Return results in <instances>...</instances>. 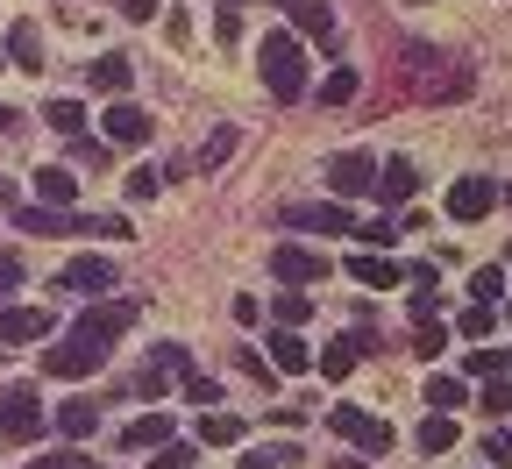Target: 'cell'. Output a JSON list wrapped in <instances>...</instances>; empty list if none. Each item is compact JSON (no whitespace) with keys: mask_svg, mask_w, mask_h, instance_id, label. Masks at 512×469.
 Returning <instances> with one entry per match:
<instances>
[{"mask_svg":"<svg viewBox=\"0 0 512 469\" xmlns=\"http://www.w3.org/2000/svg\"><path fill=\"white\" fill-rule=\"evenodd\" d=\"M256 64H264V86H271V100H306V50H299V36L292 29H271L264 43H256Z\"/></svg>","mask_w":512,"mask_h":469,"instance_id":"cell-1","label":"cell"},{"mask_svg":"<svg viewBox=\"0 0 512 469\" xmlns=\"http://www.w3.org/2000/svg\"><path fill=\"white\" fill-rule=\"evenodd\" d=\"M43 427H50V413H43V391H36V384H0V434L36 441Z\"/></svg>","mask_w":512,"mask_h":469,"instance_id":"cell-2","label":"cell"},{"mask_svg":"<svg viewBox=\"0 0 512 469\" xmlns=\"http://www.w3.org/2000/svg\"><path fill=\"white\" fill-rule=\"evenodd\" d=\"M328 427H335L356 455H392V427H384L377 413H363V406H328Z\"/></svg>","mask_w":512,"mask_h":469,"instance_id":"cell-3","label":"cell"},{"mask_svg":"<svg viewBox=\"0 0 512 469\" xmlns=\"http://www.w3.org/2000/svg\"><path fill=\"white\" fill-rule=\"evenodd\" d=\"M271 278L292 285V292H313L320 278H328V256L306 249V242H278V249H271Z\"/></svg>","mask_w":512,"mask_h":469,"instance_id":"cell-4","label":"cell"},{"mask_svg":"<svg viewBox=\"0 0 512 469\" xmlns=\"http://www.w3.org/2000/svg\"><path fill=\"white\" fill-rule=\"evenodd\" d=\"M100 363H107V342H93V334H79V327L64 334L57 349H43V370L50 377H93Z\"/></svg>","mask_w":512,"mask_h":469,"instance_id":"cell-5","label":"cell"},{"mask_svg":"<svg viewBox=\"0 0 512 469\" xmlns=\"http://www.w3.org/2000/svg\"><path fill=\"white\" fill-rule=\"evenodd\" d=\"M136 320H143V299H93V306L79 313V334H93V342H107V349H114Z\"/></svg>","mask_w":512,"mask_h":469,"instance_id":"cell-6","label":"cell"},{"mask_svg":"<svg viewBox=\"0 0 512 469\" xmlns=\"http://www.w3.org/2000/svg\"><path fill=\"white\" fill-rule=\"evenodd\" d=\"M285 228H313V235H356V214L335 207V199H299L285 207Z\"/></svg>","mask_w":512,"mask_h":469,"instance_id":"cell-7","label":"cell"},{"mask_svg":"<svg viewBox=\"0 0 512 469\" xmlns=\"http://www.w3.org/2000/svg\"><path fill=\"white\" fill-rule=\"evenodd\" d=\"M370 185H377L370 150H342V157H328V192H335V199H363Z\"/></svg>","mask_w":512,"mask_h":469,"instance_id":"cell-8","label":"cell"},{"mask_svg":"<svg viewBox=\"0 0 512 469\" xmlns=\"http://www.w3.org/2000/svg\"><path fill=\"white\" fill-rule=\"evenodd\" d=\"M114 278H121V271H114L107 256H72L57 285H64V292H79V299H107V292H114Z\"/></svg>","mask_w":512,"mask_h":469,"instance_id":"cell-9","label":"cell"},{"mask_svg":"<svg viewBox=\"0 0 512 469\" xmlns=\"http://www.w3.org/2000/svg\"><path fill=\"white\" fill-rule=\"evenodd\" d=\"M15 228H22V235H86V214H72V207H29V199H15Z\"/></svg>","mask_w":512,"mask_h":469,"instance_id":"cell-10","label":"cell"},{"mask_svg":"<svg viewBox=\"0 0 512 469\" xmlns=\"http://www.w3.org/2000/svg\"><path fill=\"white\" fill-rule=\"evenodd\" d=\"M491 207H498L491 178H456V185H448V221H484Z\"/></svg>","mask_w":512,"mask_h":469,"instance_id":"cell-11","label":"cell"},{"mask_svg":"<svg viewBox=\"0 0 512 469\" xmlns=\"http://www.w3.org/2000/svg\"><path fill=\"white\" fill-rule=\"evenodd\" d=\"M470 86H477L470 64H463V57H441V72H420V86H413V93H420V100H463Z\"/></svg>","mask_w":512,"mask_h":469,"instance_id":"cell-12","label":"cell"},{"mask_svg":"<svg viewBox=\"0 0 512 469\" xmlns=\"http://www.w3.org/2000/svg\"><path fill=\"white\" fill-rule=\"evenodd\" d=\"M43 334H50V313H43V306H0V349L43 342Z\"/></svg>","mask_w":512,"mask_h":469,"instance_id":"cell-13","label":"cell"},{"mask_svg":"<svg viewBox=\"0 0 512 469\" xmlns=\"http://www.w3.org/2000/svg\"><path fill=\"white\" fill-rule=\"evenodd\" d=\"M377 199H384V207H406V199L420 192V171H413V157H384L377 164V185H370Z\"/></svg>","mask_w":512,"mask_h":469,"instance_id":"cell-14","label":"cell"},{"mask_svg":"<svg viewBox=\"0 0 512 469\" xmlns=\"http://www.w3.org/2000/svg\"><path fill=\"white\" fill-rule=\"evenodd\" d=\"M264 349H271L264 363H271L278 377H306V370H313V349L299 342V327H278V334H271V342H264Z\"/></svg>","mask_w":512,"mask_h":469,"instance_id":"cell-15","label":"cell"},{"mask_svg":"<svg viewBox=\"0 0 512 469\" xmlns=\"http://www.w3.org/2000/svg\"><path fill=\"white\" fill-rule=\"evenodd\" d=\"M128 79H136V64H128L121 50H107V57H93V64H86V86H93V93H107V100H128Z\"/></svg>","mask_w":512,"mask_h":469,"instance_id":"cell-16","label":"cell"},{"mask_svg":"<svg viewBox=\"0 0 512 469\" xmlns=\"http://www.w3.org/2000/svg\"><path fill=\"white\" fill-rule=\"evenodd\" d=\"M100 121H107V143H143L150 128H157V121H150V107H136V100H114Z\"/></svg>","mask_w":512,"mask_h":469,"instance_id":"cell-17","label":"cell"},{"mask_svg":"<svg viewBox=\"0 0 512 469\" xmlns=\"http://www.w3.org/2000/svg\"><path fill=\"white\" fill-rule=\"evenodd\" d=\"M349 278H356L363 292H392V285H399L406 271H399L392 256H377V249H356V256H349Z\"/></svg>","mask_w":512,"mask_h":469,"instance_id":"cell-18","label":"cell"},{"mask_svg":"<svg viewBox=\"0 0 512 469\" xmlns=\"http://www.w3.org/2000/svg\"><path fill=\"white\" fill-rule=\"evenodd\" d=\"M278 8H285V15H292V29H299V36H313V43H328V36H335L328 0H278Z\"/></svg>","mask_w":512,"mask_h":469,"instance_id":"cell-19","label":"cell"},{"mask_svg":"<svg viewBox=\"0 0 512 469\" xmlns=\"http://www.w3.org/2000/svg\"><path fill=\"white\" fill-rule=\"evenodd\" d=\"M72 199H79L72 164H43V171H36V207H72Z\"/></svg>","mask_w":512,"mask_h":469,"instance_id":"cell-20","label":"cell"},{"mask_svg":"<svg viewBox=\"0 0 512 469\" xmlns=\"http://www.w3.org/2000/svg\"><path fill=\"white\" fill-rule=\"evenodd\" d=\"M50 420H57V434H72V441H93L100 434V406H93V398H64Z\"/></svg>","mask_w":512,"mask_h":469,"instance_id":"cell-21","label":"cell"},{"mask_svg":"<svg viewBox=\"0 0 512 469\" xmlns=\"http://www.w3.org/2000/svg\"><path fill=\"white\" fill-rule=\"evenodd\" d=\"M356 363H363V342H356V334H335V342L320 349V377H328V384H342Z\"/></svg>","mask_w":512,"mask_h":469,"instance_id":"cell-22","label":"cell"},{"mask_svg":"<svg viewBox=\"0 0 512 469\" xmlns=\"http://www.w3.org/2000/svg\"><path fill=\"white\" fill-rule=\"evenodd\" d=\"M8 57H15V72H43V29L36 22H15L8 29Z\"/></svg>","mask_w":512,"mask_h":469,"instance_id":"cell-23","label":"cell"},{"mask_svg":"<svg viewBox=\"0 0 512 469\" xmlns=\"http://www.w3.org/2000/svg\"><path fill=\"white\" fill-rule=\"evenodd\" d=\"M171 441V413H143L136 427H121V448L128 455H143V448H164Z\"/></svg>","mask_w":512,"mask_h":469,"instance_id":"cell-24","label":"cell"},{"mask_svg":"<svg viewBox=\"0 0 512 469\" xmlns=\"http://www.w3.org/2000/svg\"><path fill=\"white\" fill-rule=\"evenodd\" d=\"M356 93H363V72H356V64H335V72L320 79V107H349Z\"/></svg>","mask_w":512,"mask_h":469,"instance_id":"cell-25","label":"cell"},{"mask_svg":"<svg viewBox=\"0 0 512 469\" xmlns=\"http://www.w3.org/2000/svg\"><path fill=\"white\" fill-rule=\"evenodd\" d=\"M235 143H242V128H235V121H221V128H214V136L200 143V157H192V164H200V171H221V164L235 157Z\"/></svg>","mask_w":512,"mask_h":469,"instance_id":"cell-26","label":"cell"},{"mask_svg":"<svg viewBox=\"0 0 512 469\" xmlns=\"http://www.w3.org/2000/svg\"><path fill=\"white\" fill-rule=\"evenodd\" d=\"M456 448V413H427L420 420V455H448Z\"/></svg>","mask_w":512,"mask_h":469,"instance_id":"cell-27","label":"cell"},{"mask_svg":"<svg viewBox=\"0 0 512 469\" xmlns=\"http://www.w3.org/2000/svg\"><path fill=\"white\" fill-rule=\"evenodd\" d=\"M427 406H434V413H456V406H470V391H463V377H448V370H434V377H427Z\"/></svg>","mask_w":512,"mask_h":469,"instance_id":"cell-28","label":"cell"},{"mask_svg":"<svg viewBox=\"0 0 512 469\" xmlns=\"http://www.w3.org/2000/svg\"><path fill=\"white\" fill-rule=\"evenodd\" d=\"M477 406H484V420H512V377H505V370H498V377H484Z\"/></svg>","mask_w":512,"mask_h":469,"instance_id":"cell-29","label":"cell"},{"mask_svg":"<svg viewBox=\"0 0 512 469\" xmlns=\"http://www.w3.org/2000/svg\"><path fill=\"white\" fill-rule=\"evenodd\" d=\"M43 128H57V136H86V107L79 100H50L43 107Z\"/></svg>","mask_w":512,"mask_h":469,"instance_id":"cell-30","label":"cell"},{"mask_svg":"<svg viewBox=\"0 0 512 469\" xmlns=\"http://www.w3.org/2000/svg\"><path fill=\"white\" fill-rule=\"evenodd\" d=\"M271 320H278V327H306V320H313V299H306V292H278V299H271Z\"/></svg>","mask_w":512,"mask_h":469,"instance_id":"cell-31","label":"cell"},{"mask_svg":"<svg viewBox=\"0 0 512 469\" xmlns=\"http://www.w3.org/2000/svg\"><path fill=\"white\" fill-rule=\"evenodd\" d=\"M200 441H207V448H235V441H242V420H235V413H207V420H200Z\"/></svg>","mask_w":512,"mask_h":469,"instance_id":"cell-32","label":"cell"},{"mask_svg":"<svg viewBox=\"0 0 512 469\" xmlns=\"http://www.w3.org/2000/svg\"><path fill=\"white\" fill-rule=\"evenodd\" d=\"M498 370H505V349H491V342L463 349V377H498Z\"/></svg>","mask_w":512,"mask_h":469,"instance_id":"cell-33","label":"cell"},{"mask_svg":"<svg viewBox=\"0 0 512 469\" xmlns=\"http://www.w3.org/2000/svg\"><path fill=\"white\" fill-rule=\"evenodd\" d=\"M441 349H448V327H441V320H420V327H413V356H420V363H434Z\"/></svg>","mask_w":512,"mask_h":469,"instance_id":"cell-34","label":"cell"},{"mask_svg":"<svg viewBox=\"0 0 512 469\" xmlns=\"http://www.w3.org/2000/svg\"><path fill=\"white\" fill-rule=\"evenodd\" d=\"M121 192H128V199H157V192H164V171H157V164H136V171L121 178Z\"/></svg>","mask_w":512,"mask_h":469,"instance_id":"cell-35","label":"cell"},{"mask_svg":"<svg viewBox=\"0 0 512 469\" xmlns=\"http://www.w3.org/2000/svg\"><path fill=\"white\" fill-rule=\"evenodd\" d=\"M491 320H498L491 306H470V313L456 320V334H463V342H491Z\"/></svg>","mask_w":512,"mask_h":469,"instance_id":"cell-36","label":"cell"},{"mask_svg":"<svg viewBox=\"0 0 512 469\" xmlns=\"http://www.w3.org/2000/svg\"><path fill=\"white\" fill-rule=\"evenodd\" d=\"M164 377H171V370H157V363H143L136 377H128V391H136V398H143V406H150V398H164Z\"/></svg>","mask_w":512,"mask_h":469,"instance_id":"cell-37","label":"cell"},{"mask_svg":"<svg viewBox=\"0 0 512 469\" xmlns=\"http://www.w3.org/2000/svg\"><path fill=\"white\" fill-rule=\"evenodd\" d=\"M498 292H505V271H498V263H484V271L470 278V299H477V306H491Z\"/></svg>","mask_w":512,"mask_h":469,"instance_id":"cell-38","label":"cell"},{"mask_svg":"<svg viewBox=\"0 0 512 469\" xmlns=\"http://www.w3.org/2000/svg\"><path fill=\"white\" fill-rule=\"evenodd\" d=\"M150 469H192V448H185V441L171 434L164 448H150Z\"/></svg>","mask_w":512,"mask_h":469,"instance_id":"cell-39","label":"cell"},{"mask_svg":"<svg viewBox=\"0 0 512 469\" xmlns=\"http://www.w3.org/2000/svg\"><path fill=\"white\" fill-rule=\"evenodd\" d=\"M185 398H192V406H221V384L200 377V370H185Z\"/></svg>","mask_w":512,"mask_h":469,"instance_id":"cell-40","label":"cell"},{"mask_svg":"<svg viewBox=\"0 0 512 469\" xmlns=\"http://www.w3.org/2000/svg\"><path fill=\"white\" fill-rule=\"evenodd\" d=\"M64 143H72V164H86V171L107 164V143H93V136H64Z\"/></svg>","mask_w":512,"mask_h":469,"instance_id":"cell-41","label":"cell"},{"mask_svg":"<svg viewBox=\"0 0 512 469\" xmlns=\"http://www.w3.org/2000/svg\"><path fill=\"white\" fill-rule=\"evenodd\" d=\"M356 235H363L370 249H392V242H399V221H356Z\"/></svg>","mask_w":512,"mask_h":469,"instance_id":"cell-42","label":"cell"},{"mask_svg":"<svg viewBox=\"0 0 512 469\" xmlns=\"http://www.w3.org/2000/svg\"><path fill=\"white\" fill-rule=\"evenodd\" d=\"M22 469H86V455H79V448H50V455L22 462Z\"/></svg>","mask_w":512,"mask_h":469,"instance_id":"cell-43","label":"cell"},{"mask_svg":"<svg viewBox=\"0 0 512 469\" xmlns=\"http://www.w3.org/2000/svg\"><path fill=\"white\" fill-rule=\"evenodd\" d=\"M8 292H22V256L0 249V299H8Z\"/></svg>","mask_w":512,"mask_h":469,"instance_id":"cell-44","label":"cell"},{"mask_svg":"<svg viewBox=\"0 0 512 469\" xmlns=\"http://www.w3.org/2000/svg\"><path fill=\"white\" fill-rule=\"evenodd\" d=\"M150 363H157V370H192V363H185V342H157Z\"/></svg>","mask_w":512,"mask_h":469,"instance_id":"cell-45","label":"cell"},{"mask_svg":"<svg viewBox=\"0 0 512 469\" xmlns=\"http://www.w3.org/2000/svg\"><path fill=\"white\" fill-rule=\"evenodd\" d=\"M484 455H491V462H512V427H491V434H484Z\"/></svg>","mask_w":512,"mask_h":469,"instance_id":"cell-46","label":"cell"},{"mask_svg":"<svg viewBox=\"0 0 512 469\" xmlns=\"http://www.w3.org/2000/svg\"><path fill=\"white\" fill-rule=\"evenodd\" d=\"M214 36L235 43V36H242V8H221V15H214Z\"/></svg>","mask_w":512,"mask_h":469,"instance_id":"cell-47","label":"cell"},{"mask_svg":"<svg viewBox=\"0 0 512 469\" xmlns=\"http://www.w3.org/2000/svg\"><path fill=\"white\" fill-rule=\"evenodd\" d=\"M86 235H128L121 214H86Z\"/></svg>","mask_w":512,"mask_h":469,"instance_id":"cell-48","label":"cell"},{"mask_svg":"<svg viewBox=\"0 0 512 469\" xmlns=\"http://www.w3.org/2000/svg\"><path fill=\"white\" fill-rule=\"evenodd\" d=\"M235 363H242V370H249V377H256V384H271V377H278V370H271V363H264V356H256V349H242V356H235Z\"/></svg>","mask_w":512,"mask_h":469,"instance_id":"cell-49","label":"cell"},{"mask_svg":"<svg viewBox=\"0 0 512 469\" xmlns=\"http://www.w3.org/2000/svg\"><path fill=\"white\" fill-rule=\"evenodd\" d=\"M157 8H164V0H121V15H128V22H150Z\"/></svg>","mask_w":512,"mask_h":469,"instance_id":"cell-50","label":"cell"},{"mask_svg":"<svg viewBox=\"0 0 512 469\" xmlns=\"http://www.w3.org/2000/svg\"><path fill=\"white\" fill-rule=\"evenodd\" d=\"M235 469H278V462H271V455H264V448H249V455H242V462H235Z\"/></svg>","mask_w":512,"mask_h":469,"instance_id":"cell-51","label":"cell"},{"mask_svg":"<svg viewBox=\"0 0 512 469\" xmlns=\"http://www.w3.org/2000/svg\"><path fill=\"white\" fill-rule=\"evenodd\" d=\"M335 469H377V462H370V455H342Z\"/></svg>","mask_w":512,"mask_h":469,"instance_id":"cell-52","label":"cell"},{"mask_svg":"<svg viewBox=\"0 0 512 469\" xmlns=\"http://www.w3.org/2000/svg\"><path fill=\"white\" fill-rule=\"evenodd\" d=\"M8 128H22V114H15V107H0V136H8Z\"/></svg>","mask_w":512,"mask_h":469,"instance_id":"cell-53","label":"cell"},{"mask_svg":"<svg viewBox=\"0 0 512 469\" xmlns=\"http://www.w3.org/2000/svg\"><path fill=\"white\" fill-rule=\"evenodd\" d=\"M0 207H15V178H0Z\"/></svg>","mask_w":512,"mask_h":469,"instance_id":"cell-54","label":"cell"},{"mask_svg":"<svg viewBox=\"0 0 512 469\" xmlns=\"http://www.w3.org/2000/svg\"><path fill=\"white\" fill-rule=\"evenodd\" d=\"M498 199H505V207H512V185H505V192H498Z\"/></svg>","mask_w":512,"mask_h":469,"instance_id":"cell-55","label":"cell"},{"mask_svg":"<svg viewBox=\"0 0 512 469\" xmlns=\"http://www.w3.org/2000/svg\"><path fill=\"white\" fill-rule=\"evenodd\" d=\"M221 8H242V0H221Z\"/></svg>","mask_w":512,"mask_h":469,"instance_id":"cell-56","label":"cell"},{"mask_svg":"<svg viewBox=\"0 0 512 469\" xmlns=\"http://www.w3.org/2000/svg\"><path fill=\"white\" fill-rule=\"evenodd\" d=\"M505 320H512V299H505Z\"/></svg>","mask_w":512,"mask_h":469,"instance_id":"cell-57","label":"cell"},{"mask_svg":"<svg viewBox=\"0 0 512 469\" xmlns=\"http://www.w3.org/2000/svg\"><path fill=\"white\" fill-rule=\"evenodd\" d=\"M505 370H512V349H505Z\"/></svg>","mask_w":512,"mask_h":469,"instance_id":"cell-58","label":"cell"}]
</instances>
